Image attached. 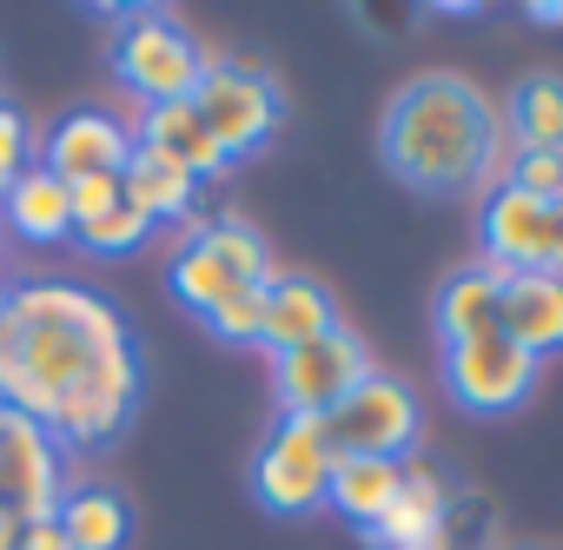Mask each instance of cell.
<instances>
[{"instance_id": "obj_1", "label": "cell", "mask_w": 563, "mask_h": 550, "mask_svg": "<svg viewBox=\"0 0 563 550\" xmlns=\"http://www.w3.org/2000/svg\"><path fill=\"white\" fill-rule=\"evenodd\" d=\"M0 405L60 451L113 444L140 405V352L120 306L80 279H14L0 306Z\"/></svg>"}, {"instance_id": "obj_2", "label": "cell", "mask_w": 563, "mask_h": 550, "mask_svg": "<svg viewBox=\"0 0 563 550\" xmlns=\"http://www.w3.org/2000/svg\"><path fill=\"white\" fill-rule=\"evenodd\" d=\"M378 153L418 193H464L477 179H504V127L490 120V100L464 74L405 80L385 107Z\"/></svg>"}, {"instance_id": "obj_3", "label": "cell", "mask_w": 563, "mask_h": 550, "mask_svg": "<svg viewBox=\"0 0 563 550\" xmlns=\"http://www.w3.org/2000/svg\"><path fill=\"white\" fill-rule=\"evenodd\" d=\"M166 286L173 299L206 319L219 312L225 299L252 293V286H272V245L265 232H252L245 219H212L192 245H173V265H166Z\"/></svg>"}, {"instance_id": "obj_4", "label": "cell", "mask_w": 563, "mask_h": 550, "mask_svg": "<svg viewBox=\"0 0 563 550\" xmlns=\"http://www.w3.org/2000/svg\"><path fill=\"white\" fill-rule=\"evenodd\" d=\"M206 74V47L173 21V14H126L113 28V80L140 100V107H166V100H192Z\"/></svg>"}, {"instance_id": "obj_5", "label": "cell", "mask_w": 563, "mask_h": 550, "mask_svg": "<svg viewBox=\"0 0 563 550\" xmlns=\"http://www.w3.org/2000/svg\"><path fill=\"white\" fill-rule=\"evenodd\" d=\"M192 113L206 120V133L225 160H252L258 146H272L278 120H286V100L245 61H206V74L192 87Z\"/></svg>"}, {"instance_id": "obj_6", "label": "cell", "mask_w": 563, "mask_h": 550, "mask_svg": "<svg viewBox=\"0 0 563 550\" xmlns=\"http://www.w3.org/2000/svg\"><path fill=\"white\" fill-rule=\"evenodd\" d=\"M332 444H325V425L319 418H278L272 438L258 444L252 458V497L272 510V517H306L325 504V484H332Z\"/></svg>"}, {"instance_id": "obj_7", "label": "cell", "mask_w": 563, "mask_h": 550, "mask_svg": "<svg viewBox=\"0 0 563 550\" xmlns=\"http://www.w3.org/2000/svg\"><path fill=\"white\" fill-rule=\"evenodd\" d=\"M319 425H325V444H332L339 458H411L424 418H418V398H411L405 378L372 372V378L352 385Z\"/></svg>"}, {"instance_id": "obj_8", "label": "cell", "mask_w": 563, "mask_h": 550, "mask_svg": "<svg viewBox=\"0 0 563 550\" xmlns=\"http://www.w3.org/2000/svg\"><path fill=\"white\" fill-rule=\"evenodd\" d=\"M372 378V352L358 345V332H325L299 352L272 359V392H278V418H325L352 385Z\"/></svg>"}, {"instance_id": "obj_9", "label": "cell", "mask_w": 563, "mask_h": 550, "mask_svg": "<svg viewBox=\"0 0 563 550\" xmlns=\"http://www.w3.org/2000/svg\"><path fill=\"white\" fill-rule=\"evenodd\" d=\"M537 359L523 352V345H510L497 326L490 332H471V339H457V345H444V385H451V398L464 405V411H477V418H504V411H517L530 392H537Z\"/></svg>"}, {"instance_id": "obj_10", "label": "cell", "mask_w": 563, "mask_h": 550, "mask_svg": "<svg viewBox=\"0 0 563 550\" xmlns=\"http://www.w3.org/2000/svg\"><path fill=\"white\" fill-rule=\"evenodd\" d=\"M41 153H34V166H47L60 186H74V179H93V173H126V160H133V120H120V113H107V107H74V113H60L41 140H34Z\"/></svg>"}, {"instance_id": "obj_11", "label": "cell", "mask_w": 563, "mask_h": 550, "mask_svg": "<svg viewBox=\"0 0 563 550\" xmlns=\"http://www.w3.org/2000/svg\"><path fill=\"white\" fill-rule=\"evenodd\" d=\"M60 497H67V451L34 418L8 411V425H0V504L21 524H41L60 510Z\"/></svg>"}, {"instance_id": "obj_12", "label": "cell", "mask_w": 563, "mask_h": 550, "mask_svg": "<svg viewBox=\"0 0 563 550\" xmlns=\"http://www.w3.org/2000/svg\"><path fill=\"white\" fill-rule=\"evenodd\" d=\"M444 524H451V484H444V471L424 464V458H398V497L365 530L372 550H438L451 537Z\"/></svg>"}, {"instance_id": "obj_13", "label": "cell", "mask_w": 563, "mask_h": 550, "mask_svg": "<svg viewBox=\"0 0 563 550\" xmlns=\"http://www.w3.org/2000/svg\"><path fill=\"white\" fill-rule=\"evenodd\" d=\"M497 332L523 345L537 365L563 352V279L556 272H510L497 293Z\"/></svg>"}, {"instance_id": "obj_14", "label": "cell", "mask_w": 563, "mask_h": 550, "mask_svg": "<svg viewBox=\"0 0 563 550\" xmlns=\"http://www.w3.org/2000/svg\"><path fill=\"white\" fill-rule=\"evenodd\" d=\"M339 332V306L319 279H306V272H272L265 286V332H258V352H299L312 339Z\"/></svg>"}, {"instance_id": "obj_15", "label": "cell", "mask_w": 563, "mask_h": 550, "mask_svg": "<svg viewBox=\"0 0 563 550\" xmlns=\"http://www.w3.org/2000/svg\"><path fill=\"white\" fill-rule=\"evenodd\" d=\"M543 239H550V206L517 193V186H490V199H484V265L543 272Z\"/></svg>"}, {"instance_id": "obj_16", "label": "cell", "mask_w": 563, "mask_h": 550, "mask_svg": "<svg viewBox=\"0 0 563 550\" xmlns=\"http://www.w3.org/2000/svg\"><path fill=\"white\" fill-rule=\"evenodd\" d=\"M133 140L140 146H153V153H166V160H179L199 186L206 179H219L232 160L212 146V133H206V120L192 113V100H166V107H140V127H133Z\"/></svg>"}, {"instance_id": "obj_17", "label": "cell", "mask_w": 563, "mask_h": 550, "mask_svg": "<svg viewBox=\"0 0 563 550\" xmlns=\"http://www.w3.org/2000/svg\"><path fill=\"white\" fill-rule=\"evenodd\" d=\"M120 199H126L133 212H146L153 226H179L186 212H199V179H192L179 160H166V153H153V146H133V160H126V173H120Z\"/></svg>"}, {"instance_id": "obj_18", "label": "cell", "mask_w": 563, "mask_h": 550, "mask_svg": "<svg viewBox=\"0 0 563 550\" xmlns=\"http://www.w3.org/2000/svg\"><path fill=\"white\" fill-rule=\"evenodd\" d=\"M0 232L21 239V245H60V239H74L67 186H60L47 166H34L27 179H14L8 199H0Z\"/></svg>"}, {"instance_id": "obj_19", "label": "cell", "mask_w": 563, "mask_h": 550, "mask_svg": "<svg viewBox=\"0 0 563 550\" xmlns=\"http://www.w3.org/2000/svg\"><path fill=\"white\" fill-rule=\"evenodd\" d=\"M510 153H563V74H523L504 113Z\"/></svg>"}, {"instance_id": "obj_20", "label": "cell", "mask_w": 563, "mask_h": 550, "mask_svg": "<svg viewBox=\"0 0 563 550\" xmlns=\"http://www.w3.org/2000/svg\"><path fill=\"white\" fill-rule=\"evenodd\" d=\"M504 279L510 272H497V265H464V272H451V286L438 293V306H431V319H438V339L444 345H457V339H471V332H490L497 326V293H504Z\"/></svg>"}, {"instance_id": "obj_21", "label": "cell", "mask_w": 563, "mask_h": 550, "mask_svg": "<svg viewBox=\"0 0 563 550\" xmlns=\"http://www.w3.org/2000/svg\"><path fill=\"white\" fill-rule=\"evenodd\" d=\"M391 497H398V458H332L325 504H332L345 524L372 530V524L391 510Z\"/></svg>"}, {"instance_id": "obj_22", "label": "cell", "mask_w": 563, "mask_h": 550, "mask_svg": "<svg viewBox=\"0 0 563 550\" xmlns=\"http://www.w3.org/2000/svg\"><path fill=\"white\" fill-rule=\"evenodd\" d=\"M54 524L74 550H126V537H133V510L100 484H67Z\"/></svg>"}, {"instance_id": "obj_23", "label": "cell", "mask_w": 563, "mask_h": 550, "mask_svg": "<svg viewBox=\"0 0 563 550\" xmlns=\"http://www.w3.org/2000/svg\"><path fill=\"white\" fill-rule=\"evenodd\" d=\"M159 226L146 219V212H133L126 199L113 206V212H100V219H87V226H74V239L93 252V258H126V252H140L146 239H153Z\"/></svg>"}, {"instance_id": "obj_24", "label": "cell", "mask_w": 563, "mask_h": 550, "mask_svg": "<svg viewBox=\"0 0 563 550\" xmlns=\"http://www.w3.org/2000/svg\"><path fill=\"white\" fill-rule=\"evenodd\" d=\"M206 332L225 339V345H258V332H265V286H252V293L225 299L219 312H206Z\"/></svg>"}, {"instance_id": "obj_25", "label": "cell", "mask_w": 563, "mask_h": 550, "mask_svg": "<svg viewBox=\"0 0 563 550\" xmlns=\"http://www.w3.org/2000/svg\"><path fill=\"white\" fill-rule=\"evenodd\" d=\"M497 186H517V193L550 206V199H563V153H510Z\"/></svg>"}, {"instance_id": "obj_26", "label": "cell", "mask_w": 563, "mask_h": 550, "mask_svg": "<svg viewBox=\"0 0 563 550\" xmlns=\"http://www.w3.org/2000/svg\"><path fill=\"white\" fill-rule=\"evenodd\" d=\"M34 153H41V146H34V127H27L8 100H0V199H8L14 179L34 173Z\"/></svg>"}, {"instance_id": "obj_27", "label": "cell", "mask_w": 563, "mask_h": 550, "mask_svg": "<svg viewBox=\"0 0 563 550\" xmlns=\"http://www.w3.org/2000/svg\"><path fill=\"white\" fill-rule=\"evenodd\" d=\"M67 206H74V226H87V219H100V212H113V206H120V179H113V173L74 179V186H67Z\"/></svg>"}, {"instance_id": "obj_28", "label": "cell", "mask_w": 563, "mask_h": 550, "mask_svg": "<svg viewBox=\"0 0 563 550\" xmlns=\"http://www.w3.org/2000/svg\"><path fill=\"white\" fill-rule=\"evenodd\" d=\"M21 550H74V543L60 537L54 517H41V524H21Z\"/></svg>"}, {"instance_id": "obj_29", "label": "cell", "mask_w": 563, "mask_h": 550, "mask_svg": "<svg viewBox=\"0 0 563 550\" xmlns=\"http://www.w3.org/2000/svg\"><path fill=\"white\" fill-rule=\"evenodd\" d=\"M543 272L563 279V199H550V239H543Z\"/></svg>"}, {"instance_id": "obj_30", "label": "cell", "mask_w": 563, "mask_h": 550, "mask_svg": "<svg viewBox=\"0 0 563 550\" xmlns=\"http://www.w3.org/2000/svg\"><path fill=\"white\" fill-rule=\"evenodd\" d=\"M537 28H563V0H537V8H523Z\"/></svg>"}, {"instance_id": "obj_31", "label": "cell", "mask_w": 563, "mask_h": 550, "mask_svg": "<svg viewBox=\"0 0 563 550\" xmlns=\"http://www.w3.org/2000/svg\"><path fill=\"white\" fill-rule=\"evenodd\" d=\"M0 550H21V517L0 504Z\"/></svg>"}, {"instance_id": "obj_32", "label": "cell", "mask_w": 563, "mask_h": 550, "mask_svg": "<svg viewBox=\"0 0 563 550\" xmlns=\"http://www.w3.org/2000/svg\"><path fill=\"white\" fill-rule=\"evenodd\" d=\"M8 293H14V279H8V272H0V306H8Z\"/></svg>"}, {"instance_id": "obj_33", "label": "cell", "mask_w": 563, "mask_h": 550, "mask_svg": "<svg viewBox=\"0 0 563 550\" xmlns=\"http://www.w3.org/2000/svg\"><path fill=\"white\" fill-rule=\"evenodd\" d=\"M438 550H457V543H451V537H444V543H438Z\"/></svg>"}, {"instance_id": "obj_34", "label": "cell", "mask_w": 563, "mask_h": 550, "mask_svg": "<svg viewBox=\"0 0 563 550\" xmlns=\"http://www.w3.org/2000/svg\"><path fill=\"white\" fill-rule=\"evenodd\" d=\"M0 425H8V405H0Z\"/></svg>"}, {"instance_id": "obj_35", "label": "cell", "mask_w": 563, "mask_h": 550, "mask_svg": "<svg viewBox=\"0 0 563 550\" xmlns=\"http://www.w3.org/2000/svg\"><path fill=\"white\" fill-rule=\"evenodd\" d=\"M0 239H8V232H0Z\"/></svg>"}]
</instances>
